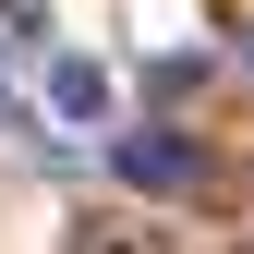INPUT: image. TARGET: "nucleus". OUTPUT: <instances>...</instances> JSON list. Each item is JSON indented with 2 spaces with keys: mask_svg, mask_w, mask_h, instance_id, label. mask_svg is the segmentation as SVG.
<instances>
[{
  "mask_svg": "<svg viewBox=\"0 0 254 254\" xmlns=\"http://www.w3.org/2000/svg\"><path fill=\"white\" fill-rule=\"evenodd\" d=\"M49 97H61V121H109V73H97V61H61Z\"/></svg>",
  "mask_w": 254,
  "mask_h": 254,
  "instance_id": "2",
  "label": "nucleus"
},
{
  "mask_svg": "<svg viewBox=\"0 0 254 254\" xmlns=\"http://www.w3.org/2000/svg\"><path fill=\"white\" fill-rule=\"evenodd\" d=\"M121 182H145V194H182V182H194V145H182V133H121Z\"/></svg>",
  "mask_w": 254,
  "mask_h": 254,
  "instance_id": "1",
  "label": "nucleus"
},
{
  "mask_svg": "<svg viewBox=\"0 0 254 254\" xmlns=\"http://www.w3.org/2000/svg\"><path fill=\"white\" fill-rule=\"evenodd\" d=\"M0 121H12V85H0Z\"/></svg>",
  "mask_w": 254,
  "mask_h": 254,
  "instance_id": "3",
  "label": "nucleus"
}]
</instances>
